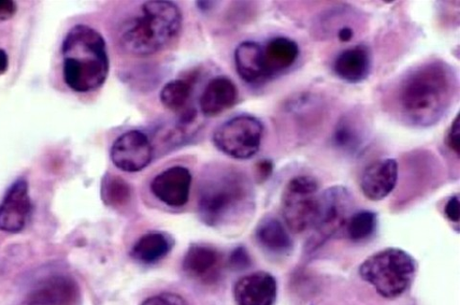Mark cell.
Returning <instances> with one entry per match:
<instances>
[{
	"label": "cell",
	"instance_id": "25",
	"mask_svg": "<svg viewBox=\"0 0 460 305\" xmlns=\"http://www.w3.org/2000/svg\"><path fill=\"white\" fill-rule=\"evenodd\" d=\"M377 227V215L369 211L355 212L345 226L347 234L354 242L364 241L369 238Z\"/></svg>",
	"mask_w": 460,
	"mask_h": 305
},
{
	"label": "cell",
	"instance_id": "26",
	"mask_svg": "<svg viewBox=\"0 0 460 305\" xmlns=\"http://www.w3.org/2000/svg\"><path fill=\"white\" fill-rule=\"evenodd\" d=\"M141 305H190V303L178 294L164 293L147 299Z\"/></svg>",
	"mask_w": 460,
	"mask_h": 305
},
{
	"label": "cell",
	"instance_id": "21",
	"mask_svg": "<svg viewBox=\"0 0 460 305\" xmlns=\"http://www.w3.org/2000/svg\"><path fill=\"white\" fill-rule=\"evenodd\" d=\"M364 139V123L358 115L349 113L342 116L334 130L335 148L343 152L356 153L362 148Z\"/></svg>",
	"mask_w": 460,
	"mask_h": 305
},
{
	"label": "cell",
	"instance_id": "11",
	"mask_svg": "<svg viewBox=\"0 0 460 305\" xmlns=\"http://www.w3.org/2000/svg\"><path fill=\"white\" fill-rule=\"evenodd\" d=\"M192 175L183 166H172L158 174L151 184L153 194L169 207L180 208L190 200Z\"/></svg>",
	"mask_w": 460,
	"mask_h": 305
},
{
	"label": "cell",
	"instance_id": "22",
	"mask_svg": "<svg viewBox=\"0 0 460 305\" xmlns=\"http://www.w3.org/2000/svg\"><path fill=\"white\" fill-rule=\"evenodd\" d=\"M172 249V239L163 232H148L134 245L131 256L138 263L152 265L165 257Z\"/></svg>",
	"mask_w": 460,
	"mask_h": 305
},
{
	"label": "cell",
	"instance_id": "15",
	"mask_svg": "<svg viewBox=\"0 0 460 305\" xmlns=\"http://www.w3.org/2000/svg\"><path fill=\"white\" fill-rule=\"evenodd\" d=\"M398 164L394 158L379 159L364 171L361 188L371 201H381L390 195L397 184Z\"/></svg>",
	"mask_w": 460,
	"mask_h": 305
},
{
	"label": "cell",
	"instance_id": "3",
	"mask_svg": "<svg viewBox=\"0 0 460 305\" xmlns=\"http://www.w3.org/2000/svg\"><path fill=\"white\" fill-rule=\"evenodd\" d=\"M62 55L64 80L72 91L91 93L106 82L110 71L106 41L94 28L72 27L64 39Z\"/></svg>",
	"mask_w": 460,
	"mask_h": 305
},
{
	"label": "cell",
	"instance_id": "8",
	"mask_svg": "<svg viewBox=\"0 0 460 305\" xmlns=\"http://www.w3.org/2000/svg\"><path fill=\"white\" fill-rule=\"evenodd\" d=\"M353 198L347 187H329L321 194L320 211L314 227V234L306 250H318L324 242L347 226L353 211Z\"/></svg>",
	"mask_w": 460,
	"mask_h": 305
},
{
	"label": "cell",
	"instance_id": "19",
	"mask_svg": "<svg viewBox=\"0 0 460 305\" xmlns=\"http://www.w3.org/2000/svg\"><path fill=\"white\" fill-rule=\"evenodd\" d=\"M237 74L248 84L261 83L266 78L263 47L252 40L243 41L234 52Z\"/></svg>",
	"mask_w": 460,
	"mask_h": 305
},
{
	"label": "cell",
	"instance_id": "6",
	"mask_svg": "<svg viewBox=\"0 0 460 305\" xmlns=\"http://www.w3.org/2000/svg\"><path fill=\"white\" fill-rule=\"evenodd\" d=\"M320 185L311 176H296L284 188L281 212L288 229L295 234L314 229L321 202Z\"/></svg>",
	"mask_w": 460,
	"mask_h": 305
},
{
	"label": "cell",
	"instance_id": "32",
	"mask_svg": "<svg viewBox=\"0 0 460 305\" xmlns=\"http://www.w3.org/2000/svg\"><path fill=\"white\" fill-rule=\"evenodd\" d=\"M337 36L341 42H349L354 37L353 29L350 26H342L339 29Z\"/></svg>",
	"mask_w": 460,
	"mask_h": 305
},
{
	"label": "cell",
	"instance_id": "2",
	"mask_svg": "<svg viewBox=\"0 0 460 305\" xmlns=\"http://www.w3.org/2000/svg\"><path fill=\"white\" fill-rule=\"evenodd\" d=\"M254 207L253 187L244 174L232 167L212 169L201 181L198 211L210 227L235 223Z\"/></svg>",
	"mask_w": 460,
	"mask_h": 305
},
{
	"label": "cell",
	"instance_id": "24",
	"mask_svg": "<svg viewBox=\"0 0 460 305\" xmlns=\"http://www.w3.org/2000/svg\"><path fill=\"white\" fill-rule=\"evenodd\" d=\"M101 194L107 206L121 208L131 200L132 192L128 184L117 175H107L102 182Z\"/></svg>",
	"mask_w": 460,
	"mask_h": 305
},
{
	"label": "cell",
	"instance_id": "30",
	"mask_svg": "<svg viewBox=\"0 0 460 305\" xmlns=\"http://www.w3.org/2000/svg\"><path fill=\"white\" fill-rule=\"evenodd\" d=\"M18 12V5L13 0H0V22L9 21Z\"/></svg>",
	"mask_w": 460,
	"mask_h": 305
},
{
	"label": "cell",
	"instance_id": "9",
	"mask_svg": "<svg viewBox=\"0 0 460 305\" xmlns=\"http://www.w3.org/2000/svg\"><path fill=\"white\" fill-rule=\"evenodd\" d=\"M153 156L154 148L149 138L137 130L121 135L114 141L111 151L113 165L128 173L146 169Z\"/></svg>",
	"mask_w": 460,
	"mask_h": 305
},
{
	"label": "cell",
	"instance_id": "27",
	"mask_svg": "<svg viewBox=\"0 0 460 305\" xmlns=\"http://www.w3.org/2000/svg\"><path fill=\"white\" fill-rule=\"evenodd\" d=\"M446 143H447V147L458 157L460 153V126L458 115L448 130L447 137H446Z\"/></svg>",
	"mask_w": 460,
	"mask_h": 305
},
{
	"label": "cell",
	"instance_id": "17",
	"mask_svg": "<svg viewBox=\"0 0 460 305\" xmlns=\"http://www.w3.org/2000/svg\"><path fill=\"white\" fill-rule=\"evenodd\" d=\"M236 85L227 77L212 79L201 94L199 107L207 118H214L233 108L238 100Z\"/></svg>",
	"mask_w": 460,
	"mask_h": 305
},
{
	"label": "cell",
	"instance_id": "7",
	"mask_svg": "<svg viewBox=\"0 0 460 305\" xmlns=\"http://www.w3.org/2000/svg\"><path fill=\"white\" fill-rule=\"evenodd\" d=\"M264 127L252 115L235 116L216 129L213 142L225 155L235 159H249L261 147Z\"/></svg>",
	"mask_w": 460,
	"mask_h": 305
},
{
	"label": "cell",
	"instance_id": "12",
	"mask_svg": "<svg viewBox=\"0 0 460 305\" xmlns=\"http://www.w3.org/2000/svg\"><path fill=\"white\" fill-rule=\"evenodd\" d=\"M80 288L65 274H55L37 284L25 299V305H77Z\"/></svg>",
	"mask_w": 460,
	"mask_h": 305
},
{
	"label": "cell",
	"instance_id": "10",
	"mask_svg": "<svg viewBox=\"0 0 460 305\" xmlns=\"http://www.w3.org/2000/svg\"><path fill=\"white\" fill-rule=\"evenodd\" d=\"M33 211L28 183L19 179L8 188L0 202V230L17 234L31 220Z\"/></svg>",
	"mask_w": 460,
	"mask_h": 305
},
{
	"label": "cell",
	"instance_id": "5",
	"mask_svg": "<svg viewBox=\"0 0 460 305\" xmlns=\"http://www.w3.org/2000/svg\"><path fill=\"white\" fill-rule=\"evenodd\" d=\"M416 272L413 257L398 248H388L367 257L359 266L361 278L385 299H396L411 285Z\"/></svg>",
	"mask_w": 460,
	"mask_h": 305
},
{
	"label": "cell",
	"instance_id": "20",
	"mask_svg": "<svg viewBox=\"0 0 460 305\" xmlns=\"http://www.w3.org/2000/svg\"><path fill=\"white\" fill-rule=\"evenodd\" d=\"M255 238L270 254L285 255L293 249V240L286 227L277 218H265L256 228Z\"/></svg>",
	"mask_w": 460,
	"mask_h": 305
},
{
	"label": "cell",
	"instance_id": "18",
	"mask_svg": "<svg viewBox=\"0 0 460 305\" xmlns=\"http://www.w3.org/2000/svg\"><path fill=\"white\" fill-rule=\"evenodd\" d=\"M372 58L370 50L358 45L341 52L333 65L335 75L348 83H361L370 75Z\"/></svg>",
	"mask_w": 460,
	"mask_h": 305
},
{
	"label": "cell",
	"instance_id": "4",
	"mask_svg": "<svg viewBox=\"0 0 460 305\" xmlns=\"http://www.w3.org/2000/svg\"><path fill=\"white\" fill-rule=\"evenodd\" d=\"M140 14L128 21L119 37L123 50L135 56H149L165 49L180 34V8L165 0L143 4Z\"/></svg>",
	"mask_w": 460,
	"mask_h": 305
},
{
	"label": "cell",
	"instance_id": "29",
	"mask_svg": "<svg viewBox=\"0 0 460 305\" xmlns=\"http://www.w3.org/2000/svg\"><path fill=\"white\" fill-rule=\"evenodd\" d=\"M459 210V198L457 195H455L449 199L447 203H446L444 211L449 221L458 223L460 217Z\"/></svg>",
	"mask_w": 460,
	"mask_h": 305
},
{
	"label": "cell",
	"instance_id": "14",
	"mask_svg": "<svg viewBox=\"0 0 460 305\" xmlns=\"http://www.w3.org/2000/svg\"><path fill=\"white\" fill-rule=\"evenodd\" d=\"M237 305H273L278 297V283L267 272H255L243 275L234 286Z\"/></svg>",
	"mask_w": 460,
	"mask_h": 305
},
{
	"label": "cell",
	"instance_id": "13",
	"mask_svg": "<svg viewBox=\"0 0 460 305\" xmlns=\"http://www.w3.org/2000/svg\"><path fill=\"white\" fill-rule=\"evenodd\" d=\"M224 260L218 250L207 245L190 247L183 259V271L189 277L203 284L217 283L221 277Z\"/></svg>",
	"mask_w": 460,
	"mask_h": 305
},
{
	"label": "cell",
	"instance_id": "23",
	"mask_svg": "<svg viewBox=\"0 0 460 305\" xmlns=\"http://www.w3.org/2000/svg\"><path fill=\"white\" fill-rule=\"evenodd\" d=\"M192 92L193 84L190 80H172L164 86L161 101L166 109L180 112L189 103Z\"/></svg>",
	"mask_w": 460,
	"mask_h": 305
},
{
	"label": "cell",
	"instance_id": "28",
	"mask_svg": "<svg viewBox=\"0 0 460 305\" xmlns=\"http://www.w3.org/2000/svg\"><path fill=\"white\" fill-rule=\"evenodd\" d=\"M229 265L236 270L246 269L251 265L250 256L243 248H238L230 256Z\"/></svg>",
	"mask_w": 460,
	"mask_h": 305
},
{
	"label": "cell",
	"instance_id": "16",
	"mask_svg": "<svg viewBox=\"0 0 460 305\" xmlns=\"http://www.w3.org/2000/svg\"><path fill=\"white\" fill-rule=\"evenodd\" d=\"M300 54L297 42L287 37H276L263 47L266 78L271 79L285 74L298 60Z\"/></svg>",
	"mask_w": 460,
	"mask_h": 305
},
{
	"label": "cell",
	"instance_id": "31",
	"mask_svg": "<svg viewBox=\"0 0 460 305\" xmlns=\"http://www.w3.org/2000/svg\"><path fill=\"white\" fill-rule=\"evenodd\" d=\"M273 166L269 159H263L255 166V175L259 182H264L271 175Z\"/></svg>",
	"mask_w": 460,
	"mask_h": 305
},
{
	"label": "cell",
	"instance_id": "1",
	"mask_svg": "<svg viewBox=\"0 0 460 305\" xmlns=\"http://www.w3.org/2000/svg\"><path fill=\"white\" fill-rule=\"evenodd\" d=\"M458 90L455 70L440 60L425 62L402 76L388 94V107L399 121L430 127L448 112Z\"/></svg>",
	"mask_w": 460,
	"mask_h": 305
},
{
	"label": "cell",
	"instance_id": "33",
	"mask_svg": "<svg viewBox=\"0 0 460 305\" xmlns=\"http://www.w3.org/2000/svg\"><path fill=\"white\" fill-rule=\"evenodd\" d=\"M9 68V57L5 50L0 49V76H4Z\"/></svg>",
	"mask_w": 460,
	"mask_h": 305
}]
</instances>
